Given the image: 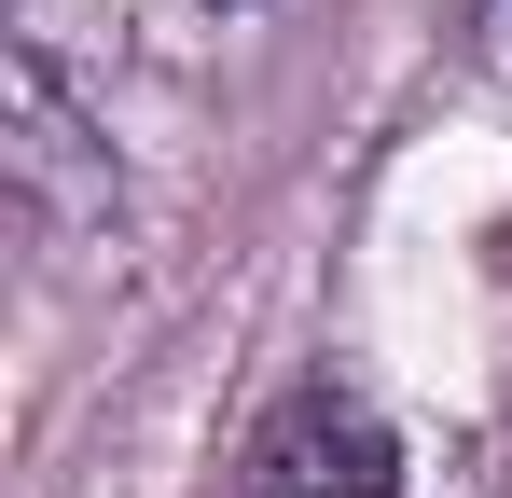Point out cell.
<instances>
[{
    "mask_svg": "<svg viewBox=\"0 0 512 498\" xmlns=\"http://www.w3.org/2000/svg\"><path fill=\"white\" fill-rule=\"evenodd\" d=\"M0 166H14V222H28V249L111 236V139L84 125V97H70V70H56L42 28L0 56Z\"/></svg>",
    "mask_w": 512,
    "mask_h": 498,
    "instance_id": "cell-2",
    "label": "cell"
},
{
    "mask_svg": "<svg viewBox=\"0 0 512 498\" xmlns=\"http://www.w3.org/2000/svg\"><path fill=\"white\" fill-rule=\"evenodd\" d=\"M402 429L388 402L360 388V374H291L277 402L250 415V443H236V498H402Z\"/></svg>",
    "mask_w": 512,
    "mask_h": 498,
    "instance_id": "cell-1",
    "label": "cell"
}]
</instances>
